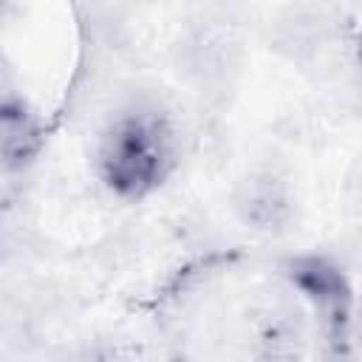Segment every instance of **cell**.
<instances>
[{"instance_id":"7a4b0ae2","label":"cell","mask_w":362,"mask_h":362,"mask_svg":"<svg viewBox=\"0 0 362 362\" xmlns=\"http://www.w3.org/2000/svg\"><path fill=\"white\" fill-rule=\"evenodd\" d=\"M280 274L308 308L325 356L345 362L356 328V288L348 269L328 252H294L283 257Z\"/></svg>"},{"instance_id":"6da1fadb","label":"cell","mask_w":362,"mask_h":362,"mask_svg":"<svg viewBox=\"0 0 362 362\" xmlns=\"http://www.w3.org/2000/svg\"><path fill=\"white\" fill-rule=\"evenodd\" d=\"M181 164L173 116L150 102L116 110L93 147V175L116 201H144L167 187Z\"/></svg>"},{"instance_id":"277c9868","label":"cell","mask_w":362,"mask_h":362,"mask_svg":"<svg viewBox=\"0 0 362 362\" xmlns=\"http://www.w3.org/2000/svg\"><path fill=\"white\" fill-rule=\"evenodd\" d=\"M354 59H356V68L362 71V25H359V31L354 37Z\"/></svg>"},{"instance_id":"3957f363","label":"cell","mask_w":362,"mask_h":362,"mask_svg":"<svg viewBox=\"0 0 362 362\" xmlns=\"http://www.w3.org/2000/svg\"><path fill=\"white\" fill-rule=\"evenodd\" d=\"M48 144V122L42 110L14 88L0 96V164L6 175L25 173L37 164Z\"/></svg>"}]
</instances>
